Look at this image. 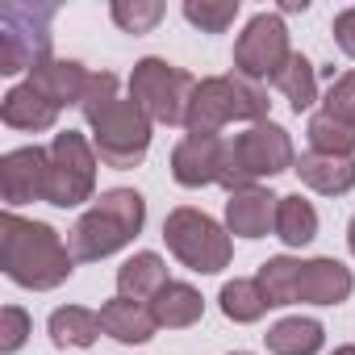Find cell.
I'll use <instances>...</instances> for the list:
<instances>
[{
  "instance_id": "e575fe53",
  "label": "cell",
  "mask_w": 355,
  "mask_h": 355,
  "mask_svg": "<svg viewBox=\"0 0 355 355\" xmlns=\"http://www.w3.org/2000/svg\"><path fill=\"white\" fill-rule=\"evenodd\" d=\"M330 355H355V347H351V343H347V347H334V351H330Z\"/></svg>"
},
{
  "instance_id": "8fae6325",
  "label": "cell",
  "mask_w": 355,
  "mask_h": 355,
  "mask_svg": "<svg viewBox=\"0 0 355 355\" xmlns=\"http://www.w3.org/2000/svg\"><path fill=\"white\" fill-rule=\"evenodd\" d=\"M46 184H51V150L17 146L0 159V197H5L9 209L46 201Z\"/></svg>"
},
{
  "instance_id": "f546056e",
  "label": "cell",
  "mask_w": 355,
  "mask_h": 355,
  "mask_svg": "<svg viewBox=\"0 0 355 355\" xmlns=\"http://www.w3.org/2000/svg\"><path fill=\"white\" fill-rule=\"evenodd\" d=\"M113 101H121V96H117V76H113V71H92V76H88V88H84V101H80L84 121L101 117Z\"/></svg>"
},
{
  "instance_id": "8992f818",
  "label": "cell",
  "mask_w": 355,
  "mask_h": 355,
  "mask_svg": "<svg viewBox=\"0 0 355 355\" xmlns=\"http://www.w3.org/2000/svg\"><path fill=\"white\" fill-rule=\"evenodd\" d=\"M55 13V5H21V0L0 5V76L34 71L42 59H51Z\"/></svg>"
},
{
  "instance_id": "d6a6232c",
  "label": "cell",
  "mask_w": 355,
  "mask_h": 355,
  "mask_svg": "<svg viewBox=\"0 0 355 355\" xmlns=\"http://www.w3.org/2000/svg\"><path fill=\"white\" fill-rule=\"evenodd\" d=\"M330 34H334V42H338V51H343L347 59H355V9H343V13L334 17V26H330Z\"/></svg>"
},
{
  "instance_id": "ac0fdd59",
  "label": "cell",
  "mask_w": 355,
  "mask_h": 355,
  "mask_svg": "<svg viewBox=\"0 0 355 355\" xmlns=\"http://www.w3.org/2000/svg\"><path fill=\"white\" fill-rule=\"evenodd\" d=\"M167 284H171L167 263H163V255H155V251H138V255H130V259L117 268V297H130V301L150 305Z\"/></svg>"
},
{
  "instance_id": "3957f363",
  "label": "cell",
  "mask_w": 355,
  "mask_h": 355,
  "mask_svg": "<svg viewBox=\"0 0 355 355\" xmlns=\"http://www.w3.org/2000/svg\"><path fill=\"white\" fill-rule=\"evenodd\" d=\"M293 163H297V150H293L288 130L276 121H259L234 138H222L218 184L226 193H243V189H255L259 180H272L280 171H293Z\"/></svg>"
},
{
  "instance_id": "f1b7e54d",
  "label": "cell",
  "mask_w": 355,
  "mask_h": 355,
  "mask_svg": "<svg viewBox=\"0 0 355 355\" xmlns=\"http://www.w3.org/2000/svg\"><path fill=\"white\" fill-rule=\"evenodd\" d=\"M109 17L125 30V34H150L163 21V5L159 0H113Z\"/></svg>"
},
{
  "instance_id": "ffe728a7",
  "label": "cell",
  "mask_w": 355,
  "mask_h": 355,
  "mask_svg": "<svg viewBox=\"0 0 355 355\" xmlns=\"http://www.w3.org/2000/svg\"><path fill=\"white\" fill-rule=\"evenodd\" d=\"M150 313H155V322L167 326V330H184V326H197V322H201L205 297H201L193 284H184V280H171V284L150 301Z\"/></svg>"
},
{
  "instance_id": "4fadbf2b",
  "label": "cell",
  "mask_w": 355,
  "mask_h": 355,
  "mask_svg": "<svg viewBox=\"0 0 355 355\" xmlns=\"http://www.w3.org/2000/svg\"><path fill=\"white\" fill-rule=\"evenodd\" d=\"M88 76L92 71H84V63H76V59H42L34 71H30V88H38L55 109H67V105H76L80 109V101H84V88H88Z\"/></svg>"
},
{
  "instance_id": "d6986e66",
  "label": "cell",
  "mask_w": 355,
  "mask_h": 355,
  "mask_svg": "<svg viewBox=\"0 0 355 355\" xmlns=\"http://www.w3.org/2000/svg\"><path fill=\"white\" fill-rule=\"evenodd\" d=\"M0 121L13 125V130H26V134H42L59 121V109L30 84H13L0 101Z\"/></svg>"
},
{
  "instance_id": "836d02e7",
  "label": "cell",
  "mask_w": 355,
  "mask_h": 355,
  "mask_svg": "<svg viewBox=\"0 0 355 355\" xmlns=\"http://www.w3.org/2000/svg\"><path fill=\"white\" fill-rule=\"evenodd\" d=\"M347 247H351V255H355V218H351V226H347Z\"/></svg>"
},
{
  "instance_id": "7a4b0ae2",
  "label": "cell",
  "mask_w": 355,
  "mask_h": 355,
  "mask_svg": "<svg viewBox=\"0 0 355 355\" xmlns=\"http://www.w3.org/2000/svg\"><path fill=\"white\" fill-rule=\"evenodd\" d=\"M146 226V201L134 189H109L92 201V209L80 214V222L71 226V255L76 263H96L117 255L121 247H130Z\"/></svg>"
},
{
  "instance_id": "4316f807",
  "label": "cell",
  "mask_w": 355,
  "mask_h": 355,
  "mask_svg": "<svg viewBox=\"0 0 355 355\" xmlns=\"http://www.w3.org/2000/svg\"><path fill=\"white\" fill-rule=\"evenodd\" d=\"M309 150L318 155H338V159H355V125L330 117V113H313L309 117Z\"/></svg>"
},
{
  "instance_id": "d4e9b609",
  "label": "cell",
  "mask_w": 355,
  "mask_h": 355,
  "mask_svg": "<svg viewBox=\"0 0 355 355\" xmlns=\"http://www.w3.org/2000/svg\"><path fill=\"white\" fill-rule=\"evenodd\" d=\"M301 268L305 259H293V255H276L268 263H259V288L268 297V305H297V293H301Z\"/></svg>"
},
{
  "instance_id": "52a82bcc",
  "label": "cell",
  "mask_w": 355,
  "mask_h": 355,
  "mask_svg": "<svg viewBox=\"0 0 355 355\" xmlns=\"http://www.w3.org/2000/svg\"><path fill=\"white\" fill-rule=\"evenodd\" d=\"M197 80L184 67H171L167 59H138L130 71V101L142 105V113L159 125H184L189 105H193Z\"/></svg>"
},
{
  "instance_id": "6da1fadb",
  "label": "cell",
  "mask_w": 355,
  "mask_h": 355,
  "mask_svg": "<svg viewBox=\"0 0 355 355\" xmlns=\"http://www.w3.org/2000/svg\"><path fill=\"white\" fill-rule=\"evenodd\" d=\"M0 268H5V276L13 284L46 293V288H59L76 272V255L59 239L55 226L17 218L9 209L0 218Z\"/></svg>"
},
{
  "instance_id": "44dd1931",
  "label": "cell",
  "mask_w": 355,
  "mask_h": 355,
  "mask_svg": "<svg viewBox=\"0 0 355 355\" xmlns=\"http://www.w3.org/2000/svg\"><path fill=\"white\" fill-rule=\"evenodd\" d=\"M263 343H268V355H318L322 343H326V330H322L318 318H301L297 313V318L276 322L263 334Z\"/></svg>"
},
{
  "instance_id": "484cf974",
  "label": "cell",
  "mask_w": 355,
  "mask_h": 355,
  "mask_svg": "<svg viewBox=\"0 0 355 355\" xmlns=\"http://www.w3.org/2000/svg\"><path fill=\"white\" fill-rule=\"evenodd\" d=\"M218 305L239 326H251V322H259L272 309L268 297H263V288H259V280H226L222 293H218Z\"/></svg>"
},
{
  "instance_id": "ba28073f",
  "label": "cell",
  "mask_w": 355,
  "mask_h": 355,
  "mask_svg": "<svg viewBox=\"0 0 355 355\" xmlns=\"http://www.w3.org/2000/svg\"><path fill=\"white\" fill-rule=\"evenodd\" d=\"M92 125V146H96V159L113 171H130L146 159L150 150V117L142 113L138 101H113L101 117L88 121Z\"/></svg>"
},
{
  "instance_id": "83f0119b",
  "label": "cell",
  "mask_w": 355,
  "mask_h": 355,
  "mask_svg": "<svg viewBox=\"0 0 355 355\" xmlns=\"http://www.w3.org/2000/svg\"><path fill=\"white\" fill-rule=\"evenodd\" d=\"M184 17L201 34H226L239 17V0H184Z\"/></svg>"
},
{
  "instance_id": "5bb4252c",
  "label": "cell",
  "mask_w": 355,
  "mask_h": 355,
  "mask_svg": "<svg viewBox=\"0 0 355 355\" xmlns=\"http://www.w3.org/2000/svg\"><path fill=\"white\" fill-rule=\"evenodd\" d=\"M276 205H280V197L259 189V184L243 189V193H230L226 230L239 234V239H268V230H276Z\"/></svg>"
},
{
  "instance_id": "5b68a950",
  "label": "cell",
  "mask_w": 355,
  "mask_h": 355,
  "mask_svg": "<svg viewBox=\"0 0 355 355\" xmlns=\"http://www.w3.org/2000/svg\"><path fill=\"white\" fill-rule=\"evenodd\" d=\"M163 243L189 272H201V276H218L222 268H230V255H234L230 230L193 205H180V209L167 214Z\"/></svg>"
},
{
  "instance_id": "9c48e42d",
  "label": "cell",
  "mask_w": 355,
  "mask_h": 355,
  "mask_svg": "<svg viewBox=\"0 0 355 355\" xmlns=\"http://www.w3.org/2000/svg\"><path fill=\"white\" fill-rule=\"evenodd\" d=\"M96 146L76 134L63 130L51 142V184H46V205L55 209H76L84 201H92L96 193Z\"/></svg>"
},
{
  "instance_id": "d590c367",
  "label": "cell",
  "mask_w": 355,
  "mask_h": 355,
  "mask_svg": "<svg viewBox=\"0 0 355 355\" xmlns=\"http://www.w3.org/2000/svg\"><path fill=\"white\" fill-rule=\"evenodd\" d=\"M230 355H251V351H230Z\"/></svg>"
},
{
  "instance_id": "2e32d148",
  "label": "cell",
  "mask_w": 355,
  "mask_h": 355,
  "mask_svg": "<svg viewBox=\"0 0 355 355\" xmlns=\"http://www.w3.org/2000/svg\"><path fill=\"white\" fill-rule=\"evenodd\" d=\"M297 180L322 197H343L355 189V159H338V155H318V150H305L297 155L293 163Z\"/></svg>"
},
{
  "instance_id": "9a60e30c",
  "label": "cell",
  "mask_w": 355,
  "mask_h": 355,
  "mask_svg": "<svg viewBox=\"0 0 355 355\" xmlns=\"http://www.w3.org/2000/svg\"><path fill=\"white\" fill-rule=\"evenodd\" d=\"M351 288H355L351 268L330 259V255H322V259H305L297 301H305V305H343L351 297Z\"/></svg>"
},
{
  "instance_id": "7402d4cb",
  "label": "cell",
  "mask_w": 355,
  "mask_h": 355,
  "mask_svg": "<svg viewBox=\"0 0 355 355\" xmlns=\"http://www.w3.org/2000/svg\"><path fill=\"white\" fill-rule=\"evenodd\" d=\"M46 334L55 347H92L101 330V313L84 309V305H59L46 322Z\"/></svg>"
},
{
  "instance_id": "e0dca14e",
  "label": "cell",
  "mask_w": 355,
  "mask_h": 355,
  "mask_svg": "<svg viewBox=\"0 0 355 355\" xmlns=\"http://www.w3.org/2000/svg\"><path fill=\"white\" fill-rule=\"evenodd\" d=\"M101 330H105L109 338L125 343V347H142V343H150V338H155L159 322H155L150 305L130 301V297H113V301H105V305H101Z\"/></svg>"
},
{
  "instance_id": "603a6c76",
  "label": "cell",
  "mask_w": 355,
  "mask_h": 355,
  "mask_svg": "<svg viewBox=\"0 0 355 355\" xmlns=\"http://www.w3.org/2000/svg\"><path fill=\"white\" fill-rule=\"evenodd\" d=\"M276 239L284 247H309L318 239V209L301 193L280 197V205H276Z\"/></svg>"
},
{
  "instance_id": "4dcf8cb0",
  "label": "cell",
  "mask_w": 355,
  "mask_h": 355,
  "mask_svg": "<svg viewBox=\"0 0 355 355\" xmlns=\"http://www.w3.org/2000/svg\"><path fill=\"white\" fill-rule=\"evenodd\" d=\"M30 330H34V322H30V313L21 305H5V309H0V351H5V355H17L26 347Z\"/></svg>"
},
{
  "instance_id": "7c38bea8",
  "label": "cell",
  "mask_w": 355,
  "mask_h": 355,
  "mask_svg": "<svg viewBox=\"0 0 355 355\" xmlns=\"http://www.w3.org/2000/svg\"><path fill=\"white\" fill-rule=\"evenodd\" d=\"M218 171H222V138L189 134V138L175 142V150H171V180L180 189L218 184Z\"/></svg>"
},
{
  "instance_id": "cb8c5ba5",
  "label": "cell",
  "mask_w": 355,
  "mask_h": 355,
  "mask_svg": "<svg viewBox=\"0 0 355 355\" xmlns=\"http://www.w3.org/2000/svg\"><path fill=\"white\" fill-rule=\"evenodd\" d=\"M272 88L293 105V113H305L313 101H318V71H313V63L305 59V55H288V63L276 71V80H272Z\"/></svg>"
},
{
  "instance_id": "30bf717a",
  "label": "cell",
  "mask_w": 355,
  "mask_h": 355,
  "mask_svg": "<svg viewBox=\"0 0 355 355\" xmlns=\"http://www.w3.org/2000/svg\"><path fill=\"white\" fill-rule=\"evenodd\" d=\"M288 55H293V46H288L284 17L280 13H255L234 42V71L243 80H255V84L268 80L272 84L276 71L288 63Z\"/></svg>"
},
{
  "instance_id": "1f68e13d",
  "label": "cell",
  "mask_w": 355,
  "mask_h": 355,
  "mask_svg": "<svg viewBox=\"0 0 355 355\" xmlns=\"http://www.w3.org/2000/svg\"><path fill=\"white\" fill-rule=\"evenodd\" d=\"M322 113H330V117L355 125V71H343V76L330 84V92H326V101H322Z\"/></svg>"
},
{
  "instance_id": "277c9868",
  "label": "cell",
  "mask_w": 355,
  "mask_h": 355,
  "mask_svg": "<svg viewBox=\"0 0 355 355\" xmlns=\"http://www.w3.org/2000/svg\"><path fill=\"white\" fill-rule=\"evenodd\" d=\"M268 109H272V101H268L263 84L243 80L239 71L234 76H209V80H197L184 130L218 138L230 121H251V125L268 121Z\"/></svg>"
}]
</instances>
